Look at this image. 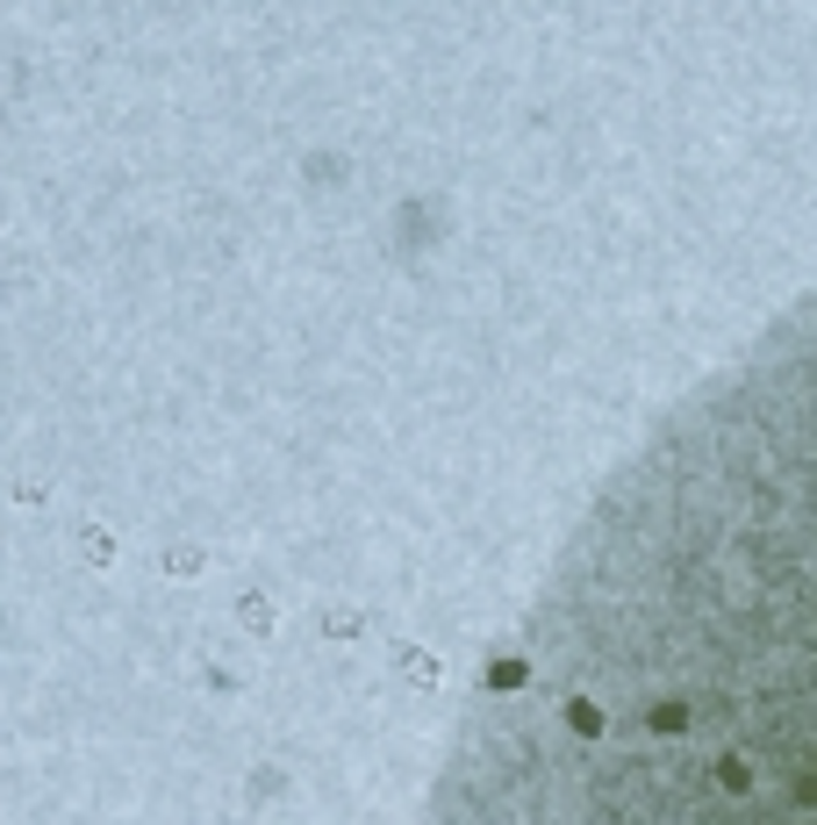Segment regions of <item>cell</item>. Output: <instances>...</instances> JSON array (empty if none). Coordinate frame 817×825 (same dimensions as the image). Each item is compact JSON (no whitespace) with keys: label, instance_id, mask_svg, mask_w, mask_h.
I'll return each instance as SVG.
<instances>
[{"label":"cell","instance_id":"cell-1","mask_svg":"<svg viewBox=\"0 0 817 825\" xmlns=\"http://www.w3.org/2000/svg\"><path fill=\"white\" fill-rule=\"evenodd\" d=\"M430 825H817V294L596 502Z\"/></svg>","mask_w":817,"mask_h":825}]
</instances>
